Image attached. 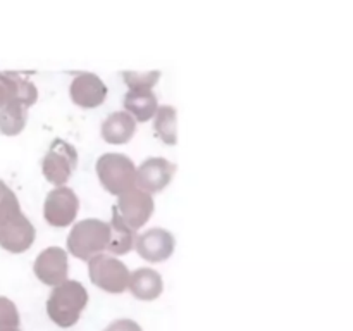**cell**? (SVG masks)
<instances>
[{
	"instance_id": "5bb4252c",
	"label": "cell",
	"mask_w": 353,
	"mask_h": 331,
	"mask_svg": "<svg viewBox=\"0 0 353 331\" xmlns=\"http://www.w3.org/2000/svg\"><path fill=\"white\" fill-rule=\"evenodd\" d=\"M134 133H137V121L126 110H116L109 114L102 123V138L107 143H128Z\"/></svg>"
},
{
	"instance_id": "d6986e66",
	"label": "cell",
	"mask_w": 353,
	"mask_h": 331,
	"mask_svg": "<svg viewBox=\"0 0 353 331\" xmlns=\"http://www.w3.org/2000/svg\"><path fill=\"white\" fill-rule=\"evenodd\" d=\"M123 78L130 90H152L161 78V71H124Z\"/></svg>"
},
{
	"instance_id": "5b68a950",
	"label": "cell",
	"mask_w": 353,
	"mask_h": 331,
	"mask_svg": "<svg viewBox=\"0 0 353 331\" xmlns=\"http://www.w3.org/2000/svg\"><path fill=\"white\" fill-rule=\"evenodd\" d=\"M76 164H78L76 148L68 141L57 138L41 161V171H43V176L48 183L55 186H64V183L74 171Z\"/></svg>"
},
{
	"instance_id": "44dd1931",
	"label": "cell",
	"mask_w": 353,
	"mask_h": 331,
	"mask_svg": "<svg viewBox=\"0 0 353 331\" xmlns=\"http://www.w3.org/2000/svg\"><path fill=\"white\" fill-rule=\"evenodd\" d=\"M103 331H141V326L133 319H116Z\"/></svg>"
},
{
	"instance_id": "ba28073f",
	"label": "cell",
	"mask_w": 353,
	"mask_h": 331,
	"mask_svg": "<svg viewBox=\"0 0 353 331\" xmlns=\"http://www.w3.org/2000/svg\"><path fill=\"white\" fill-rule=\"evenodd\" d=\"M176 164L164 157H148L137 168L134 185L147 193H159L171 183Z\"/></svg>"
},
{
	"instance_id": "7a4b0ae2",
	"label": "cell",
	"mask_w": 353,
	"mask_h": 331,
	"mask_svg": "<svg viewBox=\"0 0 353 331\" xmlns=\"http://www.w3.org/2000/svg\"><path fill=\"white\" fill-rule=\"evenodd\" d=\"M110 228L100 219H83L72 226L68 237V250L81 261H90L107 250Z\"/></svg>"
},
{
	"instance_id": "7c38bea8",
	"label": "cell",
	"mask_w": 353,
	"mask_h": 331,
	"mask_svg": "<svg viewBox=\"0 0 353 331\" xmlns=\"http://www.w3.org/2000/svg\"><path fill=\"white\" fill-rule=\"evenodd\" d=\"M37 231L31 221L24 214H19L12 221L6 223L0 231V243L10 252H24L33 245Z\"/></svg>"
},
{
	"instance_id": "2e32d148",
	"label": "cell",
	"mask_w": 353,
	"mask_h": 331,
	"mask_svg": "<svg viewBox=\"0 0 353 331\" xmlns=\"http://www.w3.org/2000/svg\"><path fill=\"white\" fill-rule=\"evenodd\" d=\"M110 234H109V245L107 250L114 255H124L134 247V240H137V233L128 226L123 221V217L117 212L116 205L112 207V221L109 223Z\"/></svg>"
},
{
	"instance_id": "277c9868",
	"label": "cell",
	"mask_w": 353,
	"mask_h": 331,
	"mask_svg": "<svg viewBox=\"0 0 353 331\" xmlns=\"http://www.w3.org/2000/svg\"><path fill=\"white\" fill-rule=\"evenodd\" d=\"M90 279L100 290L109 293H123L128 290L130 269L112 255L99 254L88 261Z\"/></svg>"
},
{
	"instance_id": "30bf717a",
	"label": "cell",
	"mask_w": 353,
	"mask_h": 331,
	"mask_svg": "<svg viewBox=\"0 0 353 331\" xmlns=\"http://www.w3.org/2000/svg\"><path fill=\"white\" fill-rule=\"evenodd\" d=\"M33 271L41 283L48 286H57L68 279V254L61 247H48L37 257Z\"/></svg>"
},
{
	"instance_id": "ffe728a7",
	"label": "cell",
	"mask_w": 353,
	"mask_h": 331,
	"mask_svg": "<svg viewBox=\"0 0 353 331\" xmlns=\"http://www.w3.org/2000/svg\"><path fill=\"white\" fill-rule=\"evenodd\" d=\"M19 314L10 300L0 297V328H17Z\"/></svg>"
},
{
	"instance_id": "8fae6325",
	"label": "cell",
	"mask_w": 353,
	"mask_h": 331,
	"mask_svg": "<svg viewBox=\"0 0 353 331\" xmlns=\"http://www.w3.org/2000/svg\"><path fill=\"white\" fill-rule=\"evenodd\" d=\"M69 93H71V99L76 106L93 109V107H99L105 102L107 86L93 72H79L72 79Z\"/></svg>"
},
{
	"instance_id": "8992f818",
	"label": "cell",
	"mask_w": 353,
	"mask_h": 331,
	"mask_svg": "<svg viewBox=\"0 0 353 331\" xmlns=\"http://www.w3.org/2000/svg\"><path fill=\"white\" fill-rule=\"evenodd\" d=\"M79 210V200L74 190L69 186H57L45 199L43 216L50 226L64 228L76 219Z\"/></svg>"
},
{
	"instance_id": "6da1fadb",
	"label": "cell",
	"mask_w": 353,
	"mask_h": 331,
	"mask_svg": "<svg viewBox=\"0 0 353 331\" xmlns=\"http://www.w3.org/2000/svg\"><path fill=\"white\" fill-rule=\"evenodd\" d=\"M88 303V292L76 279H65L54 286L47 300V314L57 326L71 328L79 321V316Z\"/></svg>"
},
{
	"instance_id": "ac0fdd59",
	"label": "cell",
	"mask_w": 353,
	"mask_h": 331,
	"mask_svg": "<svg viewBox=\"0 0 353 331\" xmlns=\"http://www.w3.org/2000/svg\"><path fill=\"white\" fill-rule=\"evenodd\" d=\"M28 106L23 102H10L6 110L0 116V128L7 134H17L24 126L28 119Z\"/></svg>"
},
{
	"instance_id": "9c48e42d",
	"label": "cell",
	"mask_w": 353,
	"mask_h": 331,
	"mask_svg": "<svg viewBox=\"0 0 353 331\" xmlns=\"http://www.w3.org/2000/svg\"><path fill=\"white\" fill-rule=\"evenodd\" d=\"M176 247V240L171 231L164 228H150L143 231L134 240V248L141 259L147 262H164L172 255Z\"/></svg>"
},
{
	"instance_id": "9a60e30c",
	"label": "cell",
	"mask_w": 353,
	"mask_h": 331,
	"mask_svg": "<svg viewBox=\"0 0 353 331\" xmlns=\"http://www.w3.org/2000/svg\"><path fill=\"white\" fill-rule=\"evenodd\" d=\"M124 109L134 121L145 123L157 112V97L152 90H130L124 97Z\"/></svg>"
},
{
	"instance_id": "4fadbf2b",
	"label": "cell",
	"mask_w": 353,
	"mask_h": 331,
	"mask_svg": "<svg viewBox=\"0 0 353 331\" xmlns=\"http://www.w3.org/2000/svg\"><path fill=\"white\" fill-rule=\"evenodd\" d=\"M128 290H130L134 299L150 302V300L161 297L162 290H164V281H162V276L155 269L140 268L137 271L130 272Z\"/></svg>"
},
{
	"instance_id": "e0dca14e",
	"label": "cell",
	"mask_w": 353,
	"mask_h": 331,
	"mask_svg": "<svg viewBox=\"0 0 353 331\" xmlns=\"http://www.w3.org/2000/svg\"><path fill=\"white\" fill-rule=\"evenodd\" d=\"M154 117V130L157 133V137L168 145L178 143V126H176V123H178V112H176L174 107L161 106Z\"/></svg>"
},
{
	"instance_id": "7402d4cb",
	"label": "cell",
	"mask_w": 353,
	"mask_h": 331,
	"mask_svg": "<svg viewBox=\"0 0 353 331\" xmlns=\"http://www.w3.org/2000/svg\"><path fill=\"white\" fill-rule=\"evenodd\" d=\"M0 331H19L17 328H6V330H0Z\"/></svg>"
},
{
	"instance_id": "52a82bcc",
	"label": "cell",
	"mask_w": 353,
	"mask_h": 331,
	"mask_svg": "<svg viewBox=\"0 0 353 331\" xmlns=\"http://www.w3.org/2000/svg\"><path fill=\"white\" fill-rule=\"evenodd\" d=\"M154 207L155 203L150 193L143 192V190L137 188V186L121 193L119 200L116 203L119 216L123 217L124 223L133 231L140 230L150 219V216L154 214Z\"/></svg>"
},
{
	"instance_id": "3957f363",
	"label": "cell",
	"mask_w": 353,
	"mask_h": 331,
	"mask_svg": "<svg viewBox=\"0 0 353 331\" xmlns=\"http://www.w3.org/2000/svg\"><path fill=\"white\" fill-rule=\"evenodd\" d=\"M97 176L103 188L117 197L137 186L134 185L137 166L124 154L100 155L97 161Z\"/></svg>"
}]
</instances>
